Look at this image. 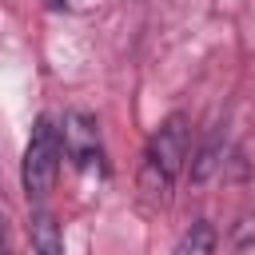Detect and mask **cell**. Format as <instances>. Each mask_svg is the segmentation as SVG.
I'll list each match as a JSON object with an SVG mask.
<instances>
[{"label": "cell", "mask_w": 255, "mask_h": 255, "mask_svg": "<svg viewBox=\"0 0 255 255\" xmlns=\"http://www.w3.org/2000/svg\"><path fill=\"white\" fill-rule=\"evenodd\" d=\"M187 143H191V128H187V116H179V112L167 116L151 131L147 151H143V163H139V191L147 199H163L171 191V183L183 171Z\"/></svg>", "instance_id": "obj_1"}, {"label": "cell", "mask_w": 255, "mask_h": 255, "mask_svg": "<svg viewBox=\"0 0 255 255\" xmlns=\"http://www.w3.org/2000/svg\"><path fill=\"white\" fill-rule=\"evenodd\" d=\"M60 159H64V139H60V128L52 116H40L32 124V135H28V147H24V159H20V183L28 191V199H48L56 175H60Z\"/></svg>", "instance_id": "obj_2"}, {"label": "cell", "mask_w": 255, "mask_h": 255, "mask_svg": "<svg viewBox=\"0 0 255 255\" xmlns=\"http://www.w3.org/2000/svg\"><path fill=\"white\" fill-rule=\"evenodd\" d=\"M60 139H64V155L72 159V167H80V171L100 167L104 143H100V124H96V116H88V112H68L64 124H60Z\"/></svg>", "instance_id": "obj_3"}, {"label": "cell", "mask_w": 255, "mask_h": 255, "mask_svg": "<svg viewBox=\"0 0 255 255\" xmlns=\"http://www.w3.org/2000/svg\"><path fill=\"white\" fill-rule=\"evenodd\" d=\"M215 243H219L215 223L195 219V223L179 235V243H175V251H171V255H215Z\"/></svg>", "instance_id": "obj_4"}, {"label": "cell", "mask_w": 255, "mask_h": 255, "mask_svg": "<svg viewBox=\"0 0 255 255\" xmlns=\"http://www.w3.org/2000/svg\"><path fill=\"white\" fill-rule=\"evenodd\" d=\"M32 247L36 255H64V239H60V227L48 211H36L32 215Z\"/></svg>", "instance_id": "obj_5"}, {"label": "cell", "mask_w": 255, "mask_h": 255, "mask_svg": "<svg viewBox=\"0 0 255 255\" xmlns=\"http://www.w3.org/2000/svg\"><path fill=\"white\" fill-rule=\"evenodd\" d=\"M219 167H223V139H211V143L199 147V155L191 163V183H207Z\"/></svg>", "instance_id": "obj_6"}, {"label": "cell", "mask_w": 255, "mask_h": 255, "mask_svg": "<svg viewBox=\"0 0 255 255\" xmlns=\"http://www.w3.org/2000/svg\"><path fill=\"white\" fill-rule=\"evenodd\" d=\"M44 4H48V8H60V4H64V0H44Z\"/></svg>", "instance_id": "obj_7"}]
</instances>
